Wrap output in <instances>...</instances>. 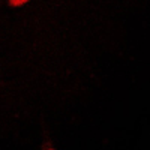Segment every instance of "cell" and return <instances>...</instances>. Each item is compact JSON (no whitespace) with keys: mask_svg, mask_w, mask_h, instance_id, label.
Instances as JSON below:
<instances>
[{"mask_svg":"<svg viewBox=\"0 0 150 150\" xmlns=\"http://www.w3.org/2000/svg\"><path fill=\"white\" fill-rule=\"evenodd\" d=\"M29 0H8V3L11 6H23L24 3H27Z\"/></svg>","mask_w":150,"mask_h":150,"instance_id":"1","label":"cell"}]
</instances>
